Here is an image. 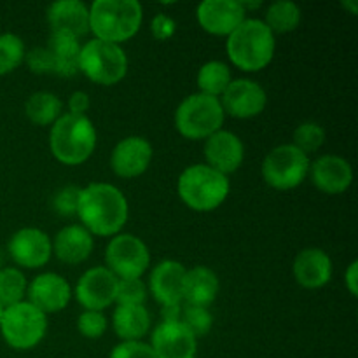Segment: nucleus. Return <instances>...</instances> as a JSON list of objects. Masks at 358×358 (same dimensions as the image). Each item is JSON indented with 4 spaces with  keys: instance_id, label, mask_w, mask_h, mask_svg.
Segmentation results:
<instances>
[{
    "instance_id": "40",
    "label": "nucleus",
    "mask_w": 358,
    "mask_h": 358,
    "mask_svg": "<svg viewBox=\"0 0 358 358\" xmlns=\"http://www.w3.org/2000/svg\"><path fill=\"white\" fill-rule=\"evenodd\" d=\"M91 100L90 94L84 93V91H76V93L70 94L69 98V114L73 115H86V112L90 110Z\"/></svg>"
},
{
    "instance_id": "30",
    "label": "nucleus",
    "mask_w": 358,
    "mask_h": 358,
    "mask_svg": "<svg viewBox=\"0 0 358 358\" xmlns=\"http://www.w3.org/2000/svg\"><path fill=\"white\" fill-rule=\"evenodd\" d=\"M27 278L23 271L17 268H2L0 269V304L2 306H13L21 303L27 294Z\"/></svg>"
},
{
    "instance_id": "13",
    "label": "nucleus",
    "mask_w": 358,
    "mask_h": 358,
    "mask_svg": "<svg viewBox=\"0 0 358 358\" xmlns=\"http://www.w3.org/2000/svg\"><path fill=\"white\" fill-rule=\"evenodd\" d=\"M52 254L51 240L44 231L37 227H23L16 231L9 240V255L17 266L27 269L42 268L49 262Z\"/></svg>"
},
{
    "instance_id": "19",
    "label": "nucleus",
    "mask_w": 358,
    "mask_h": 358,
    "mask_svg": "<svg viewBox=\"0 0 358 358\" xmlns=\"http://www.w3.org/2000/svg\"><path fill=\"white\" fill-rule=\"evenodd\" d=\"M310 173L315 187L325 194H341L353 182L352 164L345 157L334 154L318 157L310 164Z\"/></svg>"
},
{
    "instance_id": "10",
    "label": "nucleus",
    "mask_w": 358,
    "mask_h": 358,
    "mask_svg": "<svg viewBox=\"0 0 358 358\" xmlns=\"http://www.w3.org/2000/svg\"><path fill=\"white\" fill-rule=\"evenodd\" d=\"M107 269L119 280L142 278L149 269L150 252L140 238L133 234H115L105 248Z\"/></svg>"
},
{
    "instance_id": "35",
    "label": "nucleus",
    "mask_w": 358,
    "mask_h": 358,
    "mask_svg": "<svg viewBox=\"0 0 358 358\" xmlns=\"http://www.w3.org/2000/svg\"><path fill=\"white\" fill-rule=\"evenodd\" d=\"M77 329L86 339H100L107 331V318L101 311L84 310L77 318Z\"/></svg>"
},
{
    "instance_id": "8",
    "label": "nucleus",
    "mask_w": 358,
    "mask_h": 358,
    "mask_svg": "<svg viewBox=\"0 0 358 358\" xmlns=\"http://www.w3.org/2000/svg\"><path fill=\"white\" fill-rule=\"evenodd\" d=\"M0 331L7 345L14 350H31L44 339L48 317L28 301L7 306L0 322Z\"/></svg>"
},
{
    "instance_id": "17",
    "label": "nucleus",
    "mask_w": 358,
    "mask_h": 358,
    "mask_svg": "<svg viewBox=\"0 0 358 358\" xmlns=\"http://www.w3.org/2000/svg\"><path fill=\"white\" fill-rule=\"evenodd\" d=\"M27 294L28 303L34 304L44 315L65 310L72 297L69 282L56 273H44V275L35 276L27 287Z\"/></svg>"
},
{
    "instance_id": "5",
    "label": "nucleus",
    "mask_w": 358,
    "mask_h": 358,
    "mask_svg": "<svg viewBox=\"0 0 358 358\" xmlns=\"http://www.w3.org/2000/svg\"><path fill=\"white\" fill-rule=\"evenodd\" d=\"M182 201L194 212H212L226 201L229 180L208 164L199 163L185 168L177 182Z\"/></svg>"
},
{
    "instance_id": "32",
    "label": "nucleus",
    "mask_w": 358,
    "mask_h": 358,
    "mask_svg": "<svg viewBox=\"0 0 358 358\" xmlns=\"http://www.w3.org/2000/svg\"><path fill=\"white\" fill-rule=\"evenodd\" d=\"M182 324L187 327V331L198 338H205L213 325V317L205 306H192V304H185L182 308Z\"/></svg>"
},
{
    "instance_id": "12",
    "label": "nucleus",
    "mask_w": 358,
    "mask_h": 358,
    "mask_svg": "<svg viewBox=\"0 0 358 358\" xmlns=\"http://www.w3.org/2000/svg\"><path fill=\"white\" fill-rule=\"evenodd\" d=\"M224 114L236 119H250L261 114L268 103V94L264 87L250 79L231 80L227 90L219 98Z\"/></svg>"
},
{
    "instance_id": "3",
    "label": "nucleus",
    "mask_w": 358,
    "mask_h": 358,
    "mask_svg": "<svg viewBox=\"0 0 358 358\" xmlns=\"http://www.w3.org/2000/svg\"><path fill=\"white\" fill-rule=\"evenodd\" d=\"M143 10L136 0H96L90 7V31L98 41H129L142 27Z\"/></svg>"
},
{
    "instance_id": "20",
    "label": "nucleus",
    "mask_w": 358,
    "mask_h": 358,
    "mask_svg": "<svg viewBox=\"0 0 358 358\" xmlns=\"http://www.w3.org/2000/svg\"><path fill=\"white\" fill-rule=\"evenodd\" d=\"M187 269L177 261H163L150 271L149 289L154 299L161 306L182 304L184 301V282Z\"/></svg>"
},
{
    "instance_id": "24",
    "label": "nucleus",
    "mask_w": 358,
    "mask_h": 358,
    "mask_svg": "<svg viewBox=\"0 0 358 358\" xmlns=\"http://www.w3.org/2000/svg\"><path fill=\"white\" fill-rule=\"evenodd\" d=\"M219 294V278L205 266H196L185 273L184 301L192 306H208Z\"/></svg>"
},
{
    "instance_id": "2",
    "label": "nucleus",
    "mask_w": 358,
    "mask_h": 358,
    "mask_svg": "<svg viewBox=\"0 0 358 358\" xmlns=\"http://www.w3.org/2000/svg\"><path fill=\"white\" fill-rule=\"evenodd\" d=\"M275 35L264 21L245 20L227 37L226 51L234 66L243 72H259L273 62L275 56Z\"/></svg>"
},
{
    "instance_id": "15",
    "label": "nucleus",
    "mask_w": 358,
    "mask_h": 358,
    "mask_svg": "<svg viewBox=\"0 0 358 358\" xmlns=\"http://www.w3.org/2000/svg\"><path fill=\"white\" fill-rule=\"evenodd\" d=\"M150 348L156 358H196L198 339L182 322H163L152 332Z\"/></svg>"
},
{
    "instance_id": "44",
    "label": "nucleus",
    "mask_w": 358,
    "mask_h": 358,
    "mask_svg": "<svg viewBox=\"0 0 358 358\" xmlns=\"http://www.w3.org/2000/svg\"><path fill=\"white\" fill-rule=\"evenodd\" d=\"M343 7H348V9H352V14H355L358 10V6L355 2H345L343 3Z\"/></svg>"
},
{
    "instance_id": "16",
    "label": "nucleus",
    "mask_w": 358,
    "mask_h": 358,
    "mask_svg": "<svg viewBox=\"0 0 358 358\" xmlns=\"http://www.w3.org/2000/svg\"><path fill=\"white\" fill-rule=\"evenodd\" d=\"M152 161V145L143 136H126L110 154V166L121 178H135L145 173Z\"/></svg>"
},
{
    "instance_id": "39",
    "label": "nucleus",
    "mask_w": 358,
    "mask_h": 358,
    "mask_svg": "<svg viewBox=\"0 0 358 358\" xmlns=\"http://www.w3.org/2000/svg\"><path fill=\"white\" fill-rule=\"evenodd\" d=\"M150 31L156 41H168L177 31V23L173 17L166 16V14H156L150 21Z\"/></svg>"
},
{
    "instance_id": "27",
    "label": "nucleus",
    "mask_w": 358,
    "mask_h": 358,
    "mask_svg": "<svg viewBox=\"0 0 358 358\" xmlns=\"http://www.w3.org/2000/svg\"><path fill=\"white\" fill-rule=\"evenodd\" d=\"M62 100L55 93H48V91L30 94L24 101V114L37 126L55 124L62 117Z\"/></svg>"
},
{
    "instance_id": "36",
    "label": "nucleus",
    "mask_w": 358,
    "mask_h": 358,
    "mask_svg": "<svg viewBox=\"0 0 358 358\" xmlns=\"http://www.w3.org/2000/svg\"><path fill=\"white\" fill-rule=\"evenodd\" d=\"M80 187L77 185H66L62 187L52 196V208L59 217H73L77 215V205H79Z\"/></svg>"
},
{
    "instance_id": "28",
    "label": "nucleus",
    "mask_w": 358,
    "mask_h": 358,
    "mask_svg": "<svg viewBox=\"0 0 358 358\" xmlns=\"http://www.w3.org/2000/svg\"><path fill=\"white\" fill-rule=\"evenodd\" d=\"M301 17H303V13L297 3L290 2V0H278L266 10L264 24L273 31V35L290 34L299 27Z\"/></svg>"
},
{
    "instance_id": "11",
    "label": "nucleus",
    "mask_w": 358,
    "mask_h": 358,
    "mask_svg": "<svg viewBox=\"0 0 358 358\" xmlns=\"http://www.w3.org/2000/svg\"><path fill=\"white\" fill-rule=\"evenodd\" d=\"M119 278L103 266L91 268L79 278L76 299L87 311H101L115 303Z\"/></svg>"
},
{
    "instance_id": "41",
    "label": "nucleus",
    "mask_w": 358,
    "mask_h": 358,
    "mask_svg": "<svg viewBox=\"0 0 358 358\" xmlns=\"http://www.w3.org/2000/svg\"><path fill=\"white\" fill-rule=\"evenodd\" d=\"M357 269H358V262L353 261L345 273V283L353 297L358 296V271Z\"/></svg>"
},
{
    "instance_id": "21",
    "label": "nucleus",
    "mask_w": 358,
    "mask_h": 358,
    "mask_svg": "<svg viewBox=\"0 0 358 358\" xmlns=\"http://www.w3.org/2000/svg\"><path fill=\"white\" fill-rule=\"evenodd\" d=\"M48 23L52 31L83 37L90 31V7L79 0H58L48 7Z\"/></svg>"
},
{
    "instance_id": "29",
    "label": "nucleus",
    "mask_w": 358,
    "mask_h": 358,
    "mask_svg": "<svg viewBox=\"0 0 358 358\" xmlns=\"http://www.w3.org/2000/svg\"><path fill=\"white\" fill-rule=\"evenodd\" d=\"M231 70L222 62H208L199 69L198 72V87L199 93L208 96H222L224 91L231 84Z\"/></svg>"
},
{
    "instance_id": "33",
    "label": "nucleus",
    "mask_w": 358,
    "mask_h": 358,
    "mask_svg": "<svg viewBox=\"0 0 358 358\" xmlns=\"http://www.w3.org/2000/svg\"><path fill=\"white\" fill-rule=\"evenodd\" d=\"M325 142V129L322 128L318 122L308 121L303 122L296 128L294 131V143L301 152H304L308 156L310 152L320 149Z\"/></svg>"
},
{
    "instance_id": "34",
    "label": "nucleus",
    "mask_w": 358,
    "mask_h": 358,
    "mask_svg": "<svg viewBox=\"0 0 358 358\" xmlns=\"http://www.w3.org/2000/svg\"><path fill=\"white\" fill-rule=\"evenodd\" d=\"M147 299L145 283L140 278H124L117 282L115 303L121 306H143Z\"/></svg>"
},
{
    "instance_id": "37",
    "label": "nucleus",
    "mask_w": 358,
    "mask_h": 358,
    "mask_svg": "<svg viewBox=\"0 0 358 358\" xmlns=\"http://www.w3.org/2000/svg\"><path fill=\"white\" fill-rule=\"evenodd\" d=\"M110 358H156V355L147 343L122 341L112 350Z\"/></svg>"
},
{
    "instance_id": "14",
    "label": "nucleus",
    "mask_w": 358,
    "mask_h": 358,
    "mask_svg": "<svg viewBox=\"0 0 358 358\" xmlns=\"http://www.w3.org/2000/svg\"><path fill=\"white\" fill-rule=\"evenodd\" d=\"M196 17L208 34L229 37L247 20V13L238 0H205L198 6Z\"/></svg>"
},
{
    "instance_id": "9",
    "label": "nucleus",
    "mask_w": 358,
    "mask_h": 358,
    "mask_svg": "<svg viewBox=\"0 0 358 358\" xmlns=\"http://www.w3.org/2000/svg\"><path fill=\"white\" fill-rule=\"evenodd\" d=\"M310 157L292 143L275 147L262 163V177L266 184L278 191H290L301 185L310 173Z\"/></svg>"
},
{
    "instance_id": "43",
    "label": "nucleus",
    "mask_w": 358,
    "mask_h": 358,
    "mask_svg": "<svg viewBox=\"0 0 358 358\" xmlns=\"http://www.w3.org/2000/svg\"><path fill=\"white\" fill-rule=\"evenodd\" d=\"M241 7L245 9V13H247L248 9H257V7L262 6V2H240Z\"/></svg>"
},
{
    "instance_id": "23",
    "label": "nucleus",
    "mask_w": 358,
    "mask_h": 358,
    "mask_svg": "<svg viewBox=\"0 0 358 358\" xmlns=\"http://www.w3.org/2000/svg\"><path fill=\"white\" fill-rule=\"evenodd\" d=\"M51 247L56 257L65 264H80L93 252V234L83 226H66L56 234Z\"/></svg>"
},
{
    "instance_id": "45",
    "label": "nucleus",
    "mask_w": 358,
    "mask_h": 358,
    "mask_svg": "<svg viewBox=\"0 0 358 358\" xmlns=\"http://www.w3.org/2000/svg\"><path fill=\"white\" fill-rule=\"evenodd\" d=\"M3 311H6V306H2V304H0V322H2V318H3Z\"/></svg>"
},
{
    "instance_id": "26",
    "label": "nucleus",
    "mask_w": 358,
    "mask_h": 358,
    "mask_svg": "<svg viewBox=\"0 0 358 358\" xmlns=\"http://www.w3.org/2000/svg\"><path fill=\"white\" fill-rule=\"evenodd\" d=\"M114 331L122 341H140L149 332L150 317L145 306H121L114 311Z\"/></svg>"
},
{
    "instance_id": "6",
    "label": "nucleus",
    "mask_w": 358,
    "mask_h": 358,
    "mask_svg": "<svg viewBox=\"0 0 358 358\" xmlns=\"http://www.w3.org/2000/svg\"><path fill=\"white\" fill-rule=\"evenodd\" d=\"M220 100L208 94L196 93L182 100L175 112V128L189 140H206L220 129L224 122Z\"/></svg>"
},
{
    "instance_id": "38",
    "label": "nucleus",
    "mask_w": 358,
    "mask_h": 358,
    "mask_svg": "<svg viewBox=\"0 0 358 358\" xmlns=\"http://www.w3.org/2000/svg\"><path fill=\"white\" fill-rule=\"evenodd\" d=\"M28 69L34 73H55V63H52L51 52L48 48H35L24 55Z\"/></svg>"
},
{
    "instance_id": "42",
    "label": "nucleus",
    "mask_w": 358,
    "mask_h": 358,
    "mask_svg": "<svg viewBox=\"0 0 358 358\" xmlns=\"http://www.w3.org/2000/svg\"><path fill=\"white\" fill-rule=\"evenodd\" d=\"M182 304H168L161 308V317L163 322H180L182 318Z\"/></svg>"
},
{
    "instance_id": "22",
    "label": "nucleus",
    "mask_w": 358,
    "mask_h": 358,
    "mask_svg": "<svg viewBox=\"0 0 358 358\" xmlns=\"http://www.w3.org/2000/svg\"><path fill=\"white\" fill-rule=\"evenodd\" d=\"M294 276L304 289H322L331 282V257L322 248H304L294 261Z\"/></svg>"
},
{
    "instance_id": "7",
    "label": "nucleus",
    "mask_w": 358,
    "mask_h": 358,
    "mask_svg": "<svg viewBox=\"0 0 358 358\" xmlns=\"http://www.w3.org/2000/svg\"><path fill=\"white\" fill-rule=\"evenodd\" d=\"M79 72L101 86H114L121 83L128 72V58L124 49L98 38L86 42L80 45Z\"/></svg>"
},
{
    "instance_id": "4",
    "label": "nucleus",
    "mask_w": 358,
    "mask_h": 358,
    "mask_svg": "<svg viewBox=\"0 0 358 358\" xmlns=\"http://www.w3.org/2000/svg\"><path fill=\"white\" fill-rule=\"evenodd\" d=\"M49 147L59 163L76 166L91 157L96 147V129L86 115L62 114L49 133Z\"/></svg>"
},
{
    "instance_id": "25",
    "label": "nucleus",
    "mask_w": 358,
    "mask_h": 358,
    "mask_svg": "<svg viewBox=\"0 0 358 358\" xmlns=\"http://www.w3.org/2000/svg\"><path fill=\"white\" fill-rule=\"evenodd\" d=\"M45 48L51 52L55 73L62 77H73L79 72V38L69 34L51 31V37H49Z\"/></svg>"
},
{
    "instance_id": "1",
    "label": "nucleus",
    "mask_w": 358,
    "mask_h": 358,
    "mask_svg": "<svg viewBox=\"0 0 358 358\" xmlns=\"http://www.w3.org/2000/svg\"><path fill=\"white\" fill-rule=\"evenodd\" d=\"M77 215L91 234L115 236L128 220V201L115 185L96 182L80 189Z\"/></svg>"
},
{
    "instance_id": "31",
    "label": "nucleus",
    "mask_w": 358,
    "mask_h": 358,
    "mask_svg": "<svg viewBox=\"0 0 358 358\" xmlns=\"http://www.w3.org/2000/svg\"><path fill=\"white\" fill-rule=\"evenodd\" d=\"M23 38L16 34H0V76L10 73L24 59Z\"/></svg>"
},
{
    "instance_id": "18",
    "label": "nucleus",
    "mask_w": 358,
    "mask_h": 358,
    "mask_svg": "<svg viewBox=\"0 0 358 358\" xmlns=\"http://www.w3.org/2000/svg\"><path fill=\"white\" fill-rule=\"evenodd\" d=\"M245 157V147L240 136L234 133L219 129L208 136L205 142V159L206 164L222 175L234 173L241 166Z\"/></svg>"
}]
</instances>
